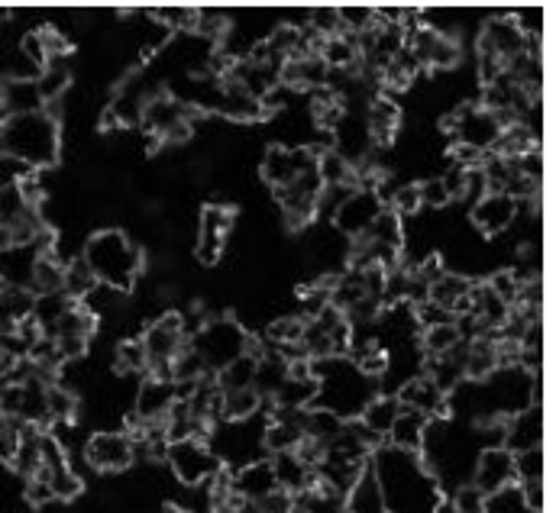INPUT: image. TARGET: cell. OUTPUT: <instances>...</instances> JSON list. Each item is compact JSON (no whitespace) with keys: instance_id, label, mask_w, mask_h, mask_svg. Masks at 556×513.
<instances>
[{"instance_id":"obj_55","label":"cell","mask_w":556,"mask_h":513,"mask_svg":"<svg viewBox=\"0 0 556 513\" xmlns=\"http://www.w3.org/2000/svg\"><path fill=\"white\" fill-rule=\"evenodd\" d=\"M3 81H7V78H3V68H0V88H3Z\"/></svg>"},{"instance_id":"obj_46","label":"cell","mask_w":556,"mask_h":513,"mask_svg":"<svg viewBox=\"0 0 556 513\" xmlns=\"http://www.w3.org/2000/svg\"><path fill=\"white\" fill-rule=\"evenodd\" d=\"M482 513H538L531 511V504L525 501L518 485H508L495 495H485V511Z\"/></svg>"},{"instance_id":"obj_37","label":"cell","mask_w":556,"mask_h":513,"mask_svg":"<svg viewBox=\"0 0 556 513\" xmlns=\"http://www.w3.org/2000/svg\"><path fill=\"white\" fill-rule=\"evenodd\" d=\"M36 85H39V94H42L46 107H49V104H55V101H62V98H65V91L72 88V68H68V59H55V62H49V65L39 72Z\"/></svg>"},{"instance_id":"obj_24","label":"cell","mask_w":556,"mask_h":513,"mask_svg":"<svg viewBox=\"0 0 556 513\" xmlns=\"http://www.w3.org/2000/svg\"><path fill=\"white\" fill-rule=\"evenodd\" d=\"M363 117H366V127H369V136H372V145H389V142H395V136H399V129H402V107H399V101L376 94V98L366 104Z\"/></svg>"},{"instance_id":"obj_47","label":"cell","mask_w":556,"mask_h":513,"mask_svg":"<svg viewBox=\"0 0 556 513\" xmlns=\"http://www.w3.org/2000/svg\"><path fill=\"white\" fill-rule=\"evenodd\" d=\"M26 210H29V204L23 201L20 188H3V191H0V227L16 223Z\"/></svg>"},{"instance_id":"obj_29","label":"cell","mask_w":556,"mask_h":513,"mask_svg":"<svg viewBox=\"0 0 556 513\" xmlns=\"http://www.w3.org/2000/svg\"><path fill=\"white\" fill-rule=\"evenodd\" d=\"M463 346V336L456 330V320H446V323H433V326H424L417 333V349L420 356L427 359H440V356H450L453 349Z\"/></svg>"},{"instance_id":"obj_36","label":"cell","mask_w":556,"mask_h":513,"mask_svg":"<svg viewBox=\"0 0 556 513\" xmlns=\"http://www.w3.org/2000/svg\"><path fill=\"white\" fill-rule=\"evenodd\" d=\"M343 423H346V420H340L333 410L307 407V410H304V423H301V429H304V439H314V443L327 446L330 439H337V436H340Z\"/></svg>"},{"instance_id":"obj_6","label":"cell","mask_w":556,"mask_h":513,"mask_svg":"<svg viewBox=\"0 0 556 513\" xmlns=\"http://www.w3.org/2000/svg\"><path fill=\"white\" fill-rule=\"evenodd\" d=\"M142 352H146V362H149V379H162V382H172V359L188 346V333H185V317L168 310L162 317H155L142 336Z\"/></svg>"},{"instance_id":"obj_34","label":"cell","mask_w":556,"mask_h":513,"mask_svg":"<svg viewBox=\"0 0 556 513\" xmlns=\"http://www.w3.org/2000/svg\"><path fill=\"white\" fill-rule=\"evenodd\" d=\"M260 410H263V397H260L253 387H243V390H227V394H220V420H227V423H243V420H253Z\"/></svg>"},{"instance_id":"obj_28","label":"cell","mask_w":556,"mask_h":513,"mask_svg":"<svg viewBox=\"0 0 556 513\" xmlns=\"http://www.w3.org/2000/svg\"><path fill=\"white\" fill-rule=\"evenodd\" d=\"M399 413H402V403H399L395 397H389V394H376V397L366 403V410L359 413V423H363V426H366L379 443H386V436L392 433V426H395Z\"/></svg>"},{"instance_id":"obj_15","label":"cell","mask_w":556,"mask_h":513,"mask_svg":"<svg viewBox=\"0 0 556 513\" xmlns=\"http://www.w3.org/2000/svg\"><path fill=\"white\" fill-rule=\"evenodd\" d=\"M314 165H317V155H314L311 149L278 142V145H269V149L263 152L260 171H263L266 184H273V191H281V188H288L298 175H304V171L314 168Z\"/></svg>"},{"instance_id":"obj_41","label":"cell","mask_w":556,"mask_h":513,"mask_svg":"<svg viewBox=\"0 0 556 513\" xmlns=\"http://www.w3.org/2000/svg\"><path fill=\"white\" fill-rule=\"evenodd\" d=\"M98 287V281H94V274L88 271V265L81 261V256H75L72 261H65V278H62V291L72 297V300H85L91 291Z\"/></svg>"},{"instance_id":"obj_56","label":"cell","mask_w":556,"mask_h":513,"mask_svg":"<svg viewBox=\"0 0 556 513\" xmlns=\"http://www.w3.org/2000/svg\"><path fill=\"white\" fill-rule=\"evenodd\" d=\"M285 513H304V511H298V508H291V511H285Z\"/></svg>"},{"instance_id":"obj_9","label":"cell","mask_w":556,"mask_h":513,"mask_svg":"<svg viewBox=\"0 0 556 513\" xmlns=\"http://www.w3.org/2000/svg\"><path fill=\"white\" fill-rule=\"evenodd\" d=\"M443 129L453 136V145H466L472 152H495L498 139H502V124L495 114H489L485 107L479 104H459L446 120H443Z\"/></svg>"},{"instance_id":"obj_27","label":"cell","mask_w":556,"mask_h":513,"mask_svg":"<svg viewBox=\"0 0 556 513\" xmlns=\"http://www.w3.org/2000/svg\"><path fill=\"white\" fill-rule=\"evenodd\" d=\"M273 472H276L278 491H285L288 498H298L301 491H307L314 485V469L304 465L294 452H281V456H269Z\"/></svg>"},{"instance_id":"obj_39","label":"cell","mask_w":556,"mask_h":513,"mask_svg":"<svg viewBox=\"0 0 556 513\" xmlns=\"http://www.w3.org/2000/svg\"><path fill=\"white\" fill-rule=\"evenodd\" d=\"M337 20H340V33H343V36L359 39V36H366V33L376 26V7H366V3H343V7H337Z\"/></svg>"},{"instance_id":"obj_48","label":"cell","mask_w":556,"mask_h":513,"mask_svg":"<svg viewBox=\"0 0 556 513\" xmlns=\"http://www.w3.org/2000/svg\"><path fill=\"white\" fill-rule=\"evenodd\" d=\"M417 188H420V207H430V210L450 207V194H446V188H443L440 175L417 181Z\"/></svg>"},{"instance_id":"obj_21","label":"cell","mask_w":556,"mask_h":513,"mask_svg":"<svg viewBox=\"0 0 556 513\" xmlns=\"http://www.w3.org/2000/svg\"><path fill=\"white\" fill-rule=\"evenodd\" d=\"M178 400V390L175 382H162V379H146L137 387V397H134V416L137 423H159L165 420V413L172 410V403Z\"/></svg>"},{"instance_id":"obj_51","label":"cell","mask_w":556,"mask_h":513,"mask_svg":"<svg viewBox=\"0 0 556 513\" xmlns=\"http://www.w3.org/2000/svg\"><path fill=\"white\" fill-rule=\"evenodd\" d=\"M485 284H489V287H492V291H495V294H498V297H502L508 307H515V300H518V291H521V281L511 274V268H508V271H495V274H492Z\"/></svg>"},{"instance_id":"obj_43","label":"cell","mask_w":556,"mask_h":513,"mask_svg":"<svg viewBox=\"0 0 556 513\" xmlns=\"http://www.w3.org/2000/svg\"><path fill=\"white\" fill-rule=\"evenodd\" d=\"M146 369H149V362H146V352H142V343L139 339H124L114 349V372L117 375H139Z\"/></svg>"},{"instance_id":"obj_18","label":"cell","mask_w":556,"mask_h":513,"mask_svg":"<svg viewBox=\"0 0 556 513\" xmlns=\"http://www.w3.org/2000/svg\"><path fill=\"white\" fill-rule=\"evenodd\" d=\"M472 287L476 281L459 274V271H443L440 278H433L427 284V304H433L437 310H443L446 317L459 320L463 313H469V300H472Z\"/></svg>"},{"instance_id":"obj_42","label":"cell","mask_w":556,"mask_h":513,"mask_svg":"<svg viewBox=\"0 0 556 513\" xmlns=\"http://www.w3.org/2000/svg\"><path fill=\"white\" fill-rule=\"evenodd\" d=\"M544 446L515 452V485H531V482H544Z\"/></svg>"},{"instance_id":"obj_7","label":"cell","mask_w":556,"mask_h":513,"mask_svg":"<svg viewBox=\"0 0 556 513\" xmlns=\"http://www.w3.org/2000/svg\"><path fill=\"white\" fill-rule=\"evenodd\" d=\"M194 117H198V111L181 104L175 94L152 91L146 98V104H142L139 127L159 142H185L191 136V129H194Z\"/></svg>"},{"instance_id":"obj_14","label":"cell","mask_w":556,"mask_h":513,"mask_svg":"<svg viewBox=\"0 0 556 513\" xmlns=\"http://www.w3.org/2000/svg\"><path fill=\"white\" fill-rule=\"evenodd\" d=\"M405 46L412 49V55L417 59L420 72H450V68H456L459 59H463L459 39L437 36V33H430L427 26H415V29L405 36Z\"/></svg>"},{"instance_id":"obj_50","label":"cell","mask_w":556,"mask_h":513,"mask_svg":"<svg viewBox=\"0 0 556 513\" xmlns=\"http://www.w3.org/2000/svg\"><path fill=\"white\" fill-rule=\"evenodd\" d=\"M511 16L528 39H544V7H525Z\"/></svg>"},{"instance_id":"obj_53","label":"cell","mask_w":556,"mask_h":513,"mask_svg":"<svg viewBox=\"0 0 556 513\" xmlns=\"http://www.w3.org/2000/svg\"><path fill=\"white\" fill-rule=\"evenodd\" d=\"M26 501L33 504V508H46V504H55V498H52V491H49V485L39 478V475H33L29 482H26Z\"/></svg>"},{"instance_id":"obj_54","label":"cell","mask_w":556,"mask_h":513,"mask_svg":"<svg viewBox=\"0 0 556 513\" xmlns=\"http://www.w3.org/2000/svg\"><path fill=\"white\" fill-rule=\"evenodd\" d=\"M165 513H188V511H181V508H168Z\"/></svg>"},{"instance_id":"obj_10","label":"cell","mask_w":556,"mask_h":513,"mask_svg":"<svg viewBox=\"0 0 556 513\" xmlns=\"http://www.w3.org/2000/svg\"><path fill=\"white\" fill-rule=\"evenodd\" d=\"M382 210H386V201L379 197L376 188H353V191L340 201V207L330 214V220H333V230H340L346 240L356 243V240L372 227V220H376Z\"/></svg>"},{"instance_id":"obj_11","label":"cell","mask_w":556,"mask_h":513,"mask_svg":"<svg viewBox=\"0 0 556 513\" xmlns=\"http://www.w3.org/2000/svg\"><path fill=\"white\" fill-rule=\"evenodd\" d=\"M85 462L94 469V472H104V475H117V472H127L134 462H137V449H134V439L121 429H101L94 433L88 443H85Z\"/></svg>"},{"instance_id":"obj_20","label":"cell","mask_w":556,"mask_h":513,"mask_svg":"<svg viewBox=\"0 0 556 513\" xmlns=\"http://www.w3.org/2000/svg\"><path fill=\"white\" fill-rule=\"evenodd\" d=\"M395 400H399L405 410H415V413L427 416V420H437V416H443V413L450 410L446 394L433 385L424 372L415 375V379H408L405 385L399 387V397H395Z\"/></svg>"},{"instance_id":"obj_26","label":"cell","mask_w":556,"mask_h":513,"mask_svg":"<svg viewBox=\"0 0 556 513\" xmlns=\"http://www.w3.org/2000/svg\"><path fill=\"white\" fill-rule=\"evenodd\" d=\"M7 462L23 482L39 475V469H42V429L39 426H23L16 433V443H13V452H10Z\"/></svg>"},{"instance_id":"obj_8","label":"cell","mask_w":556,"mask_h":513,"mask_svg":"<svg viewBox=\"0 0 556 513\" xmlns=\"http://www.w3.org/2000/svg\"><path fill=\"white\" fill-rule=\"evenodd\" d=\"M165 462H168V469H172V475L178 478L181 488H204L224 472V462L217 459V452L204 439L168 443Z\"/></svg>"},{"instance_id":"obj_40","label":"cell","mask_w":556,"mask_h":513,"mask_svg":"<svg viewBox=\"0 0 556 513\" xmlns=\"http://www.w3.org/2000/svg\"><path fill=\"white\" fill-rule=\"evenodd\" d=\"M46 413H49V423H72L75 413H78V397L75 390L62 382H52L46 387Z\"/></svg>"},{"instance_id":"obj_4","label":"cell","mask_w":556,"mask_h":513,"mask_svg":"<svg viewBox=\"0 0 556 513\" xmlns=\"http://www.w3.org/2000/svg\"><path fill=\"white\" fill-rule=\"evenodd\" d=\"M81 261L88 265V271L94 274L98 284L124 291V294H130L137 287L139 274H142V253H139V246L117 227L94 230L85 240Z\"/></svg>"},{"instance_id":"obj_16","label":"cell","mask_w":556,"mask_h":513,"mask_svg":"<svg viewBox=\"0 0 556 513\" xmlns=\"http://www.w3.org/2000/svg\"><path fill=\"white\" fill-rule=\"evenodd\" d=\"M469 482L482 491V495H495L508 485H515V452L505 446H489L476 456Z\"/></svg>"},{"instance_id":"obj_2","label":"cell","mask_w":556,"mask_h":513,"mask_svg":"<svg viewBox=\"0 0 556 513\" xmlns=\"http://www.w3.org/2000/svg\"><path fill=\"white\" fill-rule=\"evenodd\" d=\"M62 124L52 111L7 117L0 124V155L16 158L29 171H46L59 162Z\"/></svg>"},{"instance_id":"obj_35","label":"cell","mask_w":556,"mask_h":513,"mask_svg":"<svg viewBox=\"0 0 556 513\" xmlns=\"http://www.w3.org/2000/svg\"><path fill=\"white\" fill-rule=\"evenodd\" d=\"M256 362H260V352H256V349H250L247 356H240V359H233L227 369H220V372L214 375V382H217V387H220V394L253 387V382H256Z\"/></svg>"},{"instance_id":"obj_31","label":"cell","mask_w":556,"mask_h":513,"mask_svg":"<svg viewBox=\"0 0 556 513\" xmlns=\"http://www.w3.org/2000/svg\"><path fill=\"white\" fill-rule=\"evenodd\" d=\"M78 300H72L65 291H55V294H39L33 297V307H29V320L42 330V336H49L55 330V323L75 307Z\"/></svg>"},{"instance_id":"obj_44","label":"cell","mask_w":556,"mask_h":513,"mask_svg":"<svg viewBox=\"0 0 556 513\" xmlns=\"http://www.w3.org/2000/svg\"><path fill=\"white\" fill-rule=\"evenodd\" d=\"M155 26L162 29H188L194 33V16H198V7H178V3H168V7H155L149 10Z\"/></svg>"},{"instance_id":"obj_25","label":"cell","mask_w":556,"mask_h":513,"mask_svg":"<svg viewBox=\"0 0 556 513\" xmlns=\"http://www.w3.org/2000/svg\"><path fill=\"white\" fill-rule=\"evenodd\" d=\"M0 111L3 117H23V114H39V111H49L42 94H39V85L36 78L26 81V78H7L3 88H0Z\"/></svg>"},{"instance_id":"obj_19","label":"cell","mask_w":556,"mask_h":513,"mask_svg":"<svg viewBox=\"0 0 556 513\" xmlns=\"http://www.w3.org/2000/svg\"><path fill=\"white\" fill-rule=\"evenodd\" d=\"M518 210H521V204L515 197H508V194H485L482 201L472 204L469 220H472V227L482 236H502L518 220Z\"/></svg>"},{"instance_id":"obj_3","label":"cell","mask_w":556,"mask_h":513,"mask_svg":"<svg viewBox=\"0 0 556 513\" xmlns=\"http://www.w3.org/2000/svg\"><path fill=\"white\" fill-rule=\"evenodd\" d=\"M314 382H317V397L314 407L333 410L340 420H359L366 403L379 394L376 379L363 375L350 356L343 359H320L311 362Z\"/></svg>"},{"instance_id":"obj_45","label":"cell","mask_w":556,"mask_h":513,"mask_svg":"<svg viewBox=\"0 0 556 513\" xmlns=\"http://www.w3.org/2000/svg\"><path fill=\"white\" fill-rule=\"evenodd\" d=\"M386 207L395 214V217H415L420 214L424 207H420V188H417V181H405V184H399L389 197H386Z\"/></svg>"},{"instance_id":"obj_23","label":"cell","mask_w":556,"mask_h":513,"mask_svg":"<svg viewBox=\"0 0 556 513\" xmlns=\"http://www.w3.org/2000/svg\"><path fill=\"white\" fill-rule=\"evenodd\" d=\"M534 446H544V410H541V403H531V407L518 410L505 423V449L525 452V449H534Z\"/></svg>"},{"instance_id":"obj_1","label":"cell","mask_w":556,"mask_h":513,"mask_svg":"<svg viewBox=\"0 0 556 513\" xmlns=\"http://www.w3.org/2000/svg\"><path fill=\"white\" fill-rule=\"evenodd\" d=\"M369 475L379 495L382 513H440L443 485L420 452H405L389 443L369 456Z\"/></svg>"},{"instance_id":"obj_38","label":"cell","mask_w":556,"mask_h":513,"mask_svg":"<svg viewBox=\"0 0 556 513\" xmlns=\"http://www.w3.org/2000/svg\"><path fill=\"white\" fill-rule=\"evenodd\" d=\"M62 278H65V261L49 253L36 261V271H33V284H29V294L39 297V294H55L62 291Z\"/></svg>"},{"instance_id":"obj_52","label":"cell","mask_w":556,"mask_h":513,"mask_svg":"<svg viewBox=\"0 0 556 513\" xmlns=\"http://www.w3.org/2000/svg\"><path fill=\"white\" fill-rule=\"evenodd\" d=\"M26 175H29L26 165H20V162L10 158V155H0V191H3V188H16Z\"/></svg>"},{"instance_id":"obj_32","label":"cell","mask_w":556,"mask_h":513,"mask_svg":"<svg viewBox=\"0 0 556 513\" xmlns=\"http://www.w3.org/2000/svg\"><path fill=\"white\" fill-rule=\"evenodd\" d=\"M317 55L324 59V65L330 68V75L333 72H356L359 68V46H356V39H350L343 33L324 39L320 49H317Z\"/></svg>"},{"instance_id":"obj_57","label":"cell","mask_w":556,"mask_h":513,"mask_svg":"<svg viewBox=\"0 0 556 513\" xmlns=\"http://www.w3.org/2000/svg\"><path fill=\"white\" fill-rule=\"evenodd\" d=\"M343 513H350V511H343Z\"/></svg>"},{"instance_id":"obj_22","label":"cell","mask_w":556,"mask_h":513,"mask_svg":"<svg viewBox=\"0 0 556 513\" xmlns=\"http://www.w3.org/2000/svg\"><path fill=\"white\" fill-rule=\"evenodd\" d=\"M39 258L42 253L33 243H13L10 249L0 253V284L10 291H29Z\"/></svg>"},{"instance_id":"obj_5","label":"cell","mask_w":556,"mask_h":513,"mask_svg":"<svg viewBox=\"0 0 556 513\" xmlns=\"http://www.w3.org/2000/svg\"><path fill=\"white\" fill-rule=\"evenodd\" d=\"M188 346L201 356V362H204V369H207L211 375H217V372L227 369L233 359H240V356H247V352L253 349L250 333H247L243 323L233 320V317L204 320V323L191 333Z\"/></svg>"},{"instance_id":"obj_58","label":"cell","mask_w":556,"mask_h":513,"mask_svg":"<svg viewBox=\"0 0 556 513\" xmlns=\"http://www.w3.org/2000/svg\"><path fill=\"white\" fill-rule=\"evenodd\" d=\"M0 287H3V284H0Z\"/></svg>"},{"instance_id":"obj_30","label":"cell","mask_w":556,"mask_h":513,"mask_svg":"<svg viewBox=\"0 0 556 513\" xmlns=\"http://www.w3.org/2000/svg\"><path fill=\"white\" fill-rule=\"evenodd\" d=\"M427 429H430V420L427 416H420L415 410H405L402 407V413H399L392 433L386 436V443L395 446V449H405V452H420V446L427 439Z\"/></svg>"},{"instance_id":"obj_12","label":"cell","mask_w":556,"mask_h":513,"mask_svg":"<svg viewBox=\"0 0 556 513\" xmlns=\"http://www.w3.org/2000/svg\"><path fill=\"white\" fill-rule=\"evenodd\" d=\"M528 49V36L518 29L515 16L511 13H498V16H489L479 29V39H476V52L482 55H492L498 62H515L521 52Z\"/></svg>"},{"instance_id":"obj_33","label":"cell","mask_w":556,"mask_h":513,"mask_svg":"<svg viewBox=\"0 0 556 513\" xmlns=\"http://www.w3.org/2000/svg\"><path fill=\"white\" fill-rule=\"evenodd\" d=\"M39 478L49 485V491H52V498L55 501H75L78 495H81V478H78V472L68 465V459L65 462H55V465H46V469H39Z\"/></svg>"},{"instance_id":"obj_13","label":"cell","mask_w":556,"mask_h":513,"mask_svg":"<svg viewBox=\"0 0 556 513\" xmlns=\"http://www.w3.org/2000/svg\"><path fill=\"white\" fill-rule=\"evenodd\" d=\"M233 207L227 204H207L198 217V243H194V258L201 265H214L224 256V246H227V236L233 230Z\"/></svg>"},{"instance_id":"obj_49","label":"cell","mask_w":556,"mask_h":513,"mask_svg":"<svg viewBox=\"0 0 556 513\" xmlns=\"http://www.w3.org/2000/svg\"><path fill=\"white\" fill-rule=\"evenodd\" d=\"M482 511H485V495H482L472 482L459 485V488H456V495H453V513H482Z\"/></svg>"},{"instance_id":"obj_17","label":"cell","mask_w":556,"mask_h":513,"mask_svg":"<svg viewBox=\"0 0 556 513\" xmlns=\"http://www.w3.org/2000/svg\"><path fill=\"white\" fill-rule=\"evenodd\" d=\"M278 491L276 472H273V462L263 456V459H253L247 465H237L230 472V498L237 501H247V504H263L266 498H273Z\"/></svg>"}]
</instances>
